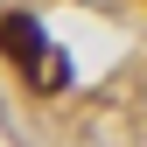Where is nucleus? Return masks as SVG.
<instances>
[{"mask_svg": "<svg viewBox=\"0 0 147 147\" xmlns=\"http://www.w3.org/2000/svg\"><path fill=\"white\" fill-rule=\"evenodd\" d=\"M42 49H49V35H42L35 14H0V56H7L14 70H35Z\"/></svg>", "mask_w": 147, "mask_h": 147, "instance_id": "nucleus-1", "label": "nucleus"}, {"mask_svg": "<svg viewBox=\"0 0 147 147\" xmlns=\"http://www.w3.org/2000/svg\"><path fill=\"white\" fill-rule=\"evenodd\" d=\"M28 84H35V91H63V84H70V63L56 56V49H42V63L28 70Z\"/></svg>", "mask_w": 147, "mask_h": 147, "instance_id": "nucleus-2", "label": "nucleus"}]
</instances>
